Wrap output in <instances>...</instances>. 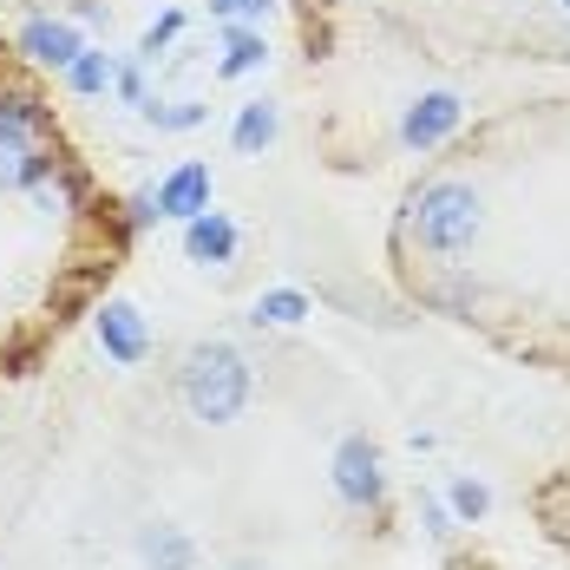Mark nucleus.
Masks as SVG:
<instances>
[{
	"label": "nucleus",
	"instance_id": "obj_4",
	"mask_svg": "<svg viewBox=\"0 0 570 570\" xmlns=\"http://www.w3.org/2000/svg\"><path fill=\"white\" fill-rule=\"evenodd\" d=\"M335 492H342L354 512H374L381 499H387V472H381V453L354 433L335 446Z\"/></svg>",
	"mask_w": 570,
	"mask_h": 570
},
{
	"label": "nucleus",
	"instance_id": "obj_8",
	"mask_svg": "<svg viewBox=\"0 0 570 570\" xmlns=\"http://www.w3.org/2000/svg\"><path fill=\"white\" fill-rule=\"evenodd\" d=\"M453 125H459V99H453V92H426V99H413V106H406V118H400V138H406L413 151H433Z\"/></svg>",
	"mask_w": 570,
	"mask_h": 570
},
{
	"label": "nucleus",
	"instance_id": "obj_11",
	"mask_svg": "<svg viewBox=\"0 0 570 570\" xmlns=\"http://www.w3.org/2000/svg\"><path fill=\"white\" fill-rule=\"evenodd\" d=\"M184 249H190V263H229L236 256V224L217 217V210H204V217L184 224Z\"/></svg>",
	"mask_w": 570,
	"mask_h": 570
},
{
	"label": "nucleus",
	"instance_id": "obj_12",
	"mask_svg": "<svg viewBox=\"0 0 570 570\" xmlns=\"http://www.w3.org/2000/svg\"><path fill=\"white\" fill-rule=\"evenodd\" d=\"M276 125H283V112H276L269 99H249V106L236 112V125H229V145H236L243 158H263V151L276 145Z\"/></svg>",
	"mask_w": 570,
	"mask_h": 570
},
{
	"label": "nucleus",
	"instance_id": "obj_10",
	"mask_svg": "<svg viewBox=\"0 0 570 570\" xmlns=\"http://www.w3.org/2000/svg\"><path fill=\"white\" fill-rule=\"evenodd\" d=\"M138 551L151 570H197V544L184 538V524H165V518L138 531Z\"/></svg>",
	"mask_w": 570,
	"mask_h": 570
},
{
	"label": "nucleus",
	"instance_id": "obj_7",
	"mask_svg": "<svg viewBox=\"0 0 570 570\" xmlns=\"http://www.w3.org/2000/svg\"><path fill=\"white\" fill-rule=\"evenodd\" d=\"M20 190L33 197V210H40V217H72V204L86 197V177L72 171V165H59V158H40L33 177H27Z\"/></svg>",
	"mask_w": 570,
	"mask_h": 570
},
{
	"label": "nucleus",
	"instance_id": "obj_17",
	"mask_svg": "<svg viewBox=\"0 0 570 570\" xmlns=\"http://www.w3.org/2000/svg\"><path fill=\"white\" fill-rule=\"evenodd\" d=\"M177 33H184V13H165V20H151V27H145V40H138V66H158V59L171 53Z\"/></svg>",
	"mask_w": 570,
	"mask_h": 570
},
{
	"label": "nucleus",
	"instance_id": "obj_6",
	"mask_svg": "<svg viewBox=\"0 0 570 570\" xmlns=\"http://www.w3.org/2000/svg\"><path fill=\"white\" fill-rule=\"evenodd\" d=\"M210 190H217V184H210V165H197V158H190V165H177L151 197H158V217L190 224V217H204V210H210Z\"/></svg>",
	"mask_w": 570,
	"mask_h": 570
},
{
	"label": "nucleus",
	"instance_id": "obj_3",
	"mask_svg": "<svg viewBox=\"0 0 570 570\" xmlns=\"http://www.w3.org/2000/svg\"><path fill=\"white\" fill-rule=\"evenodd\" d=\"M40 131L47 112L27 92H0V190H20L40 165Z\"/></svg>",
	"mask_w": 570,
	"mask_h": 570
},
{
	"label": "nucleus",
	"instance_id": "obj_22",
	"mask_svg": "<svg viewBox=\"0 0 570 570\" xmlns=\"http://www.w3.org/2000/svg\"><path fill=\"white\" fill-rule=\"evenodd\" d=\"M229 570H263V564H229Z\"/></svg>",
	"mask_w": 570,
	"mask_h": 570
},
{
	"label": "nucleus",
	"instance_id": "obj_20",
	"mask_svg": "<svg viewBox=\"0 0 570 570\" xmlns=\"http://www.w3.org/2000/svg\"><path fill=\"white\" fill-rule=\"evenodd\" d=\"M269 7L276 0H210V13H224V20H269Z\"/></svg>",
	"mask_w": 570,
	"mask_h": 570
},
{
	"label": "nucleus",
	"instance_id": "obj_15",
	"mask_svg": "<svg viewBox=\"0 0 570 570\" xmlns=\"http://www.w3.org/2000/svg\"><path fill=\"white\" fill-rule=\"evenodd\" d=\"M302 315H308V295H302V288H269V295H256V308H249L256 328H263V322H269V328H288V322H302Z\"/></svg>",
	"mask_w": 570,
	"mask_h": 570
},
{
	"label": "nucleus",
	"instance_id": "obj_18",
	"mask_svg": "<svg viewBox=\"0 0 570 570\" xmlns=\"http://www.w3.org/2000/svg\"><path fill=\"white\" fill-rule=\"evenodd\" d=\"M453 512L465 518V524H472V518H485V512H492V492H485L479 479H459V485H453Z\"/></svg>",
	"mask_w": 570,
	"mask_h": 570
},
{
	"label": "nucleus",
	"instance_id": "obj_5",
	"mask_svg": "<svg viewBox=\"0 0 570 570\" xmlns=\"http://www.w3.org/2000/svg\"><path fill=\"white\" fill-rule=\"evenodd\" d=\"M92 328H99L106 361H118V367H138V361L151 354V328H145V315H138L131 302H106V308L92 315Z\"/></svg>",
	"mask_w": 570,
	"mask_h": 570
},
{
	"label": "nucleus",
	"instance_id": "obj_19",
	"mask_svg": "<svg viewBox=\"0 0 570 570\" xmlns=\"http://www.w3.org/2000/svg\"><path fill=\"white\" fill-rule=\"evenodd\" d=\"M112 92L125 99V106H145V99H151V92H145V66H138V59H131V66H118Z\"/></svg>",
	"mask_w": 570,
	"mask_h": 570
},
{
	"label": "nucleus",
	"instance_id": "obj_21",
	"mask_svg": "<svg viewBox=\"0 0 570 570\" xmlns=\"http://www.w3.org/2000/svg\"><path fill=\"white\" fill-rule=\"evenodd\" d=\"M420 518H426V531H433V538H446V531H453V512H446L440 499H426V505H420Z\"/></svg>",
	"mask_w": 570,
	"mask_h": 570
},
{
	"label": "nucleus",
	"instance_id": "obj_1",
	"mask_svg": "<svg viewBox=\"0 0 570 570\" xmlns=\"http://www.w3.org/2000/svg\"><path fill=\"white\" fill-rule=\"evenodd\" d=\"M177 387H184V406H190L204 426H229V420L243 413V400H249V361L229 342H197L184 354Z\"/></svg>",
	"mask_w": 570,
	"mask_h": 570
},
{
	"label": "nucleus",
	"instance_id": "obj_9",
	"mask_svg": "<svg viewBox=\"0 0 570 570\" xmlns=\"http://www.w3.org/2000/svg\"><path fill=\"white\" fill-rule=\"evenodd\" d=\"M79 47H86V40H79L66 20H27V27H20V53L33 59V66H59V72H66V66L79 59Z\"/></svg>",
	"mask_w": 570,
	"mask_h": 570
},
{
	"label": "nucleus",
	"instance_id": "obj_23",
	"mask_svg": "<svg viewBox=\"0 0 570 570\" xmlns=\"http://www.w3.org/2000/svg\"><path fill=\"white\" fill-rule=\"evenodd\" d=\"M564 7H570V0H564Z\"/></svg>",
	"mask_w": 570,
	"mask_h": 570
},
{
	"label": "nucleus",
	"instance_id": "obj_13",
	"mask_svg": "<svg viewBox=\"0 0 570 570\" xmlns=\"http://www.w3.org/2000/svg\"><path fill=\"white\" fill-rule=\"evenodd\" d=\"M112 79H118V59L99 53V47H79V59L66 66V86H72L79 99H106V92H112Z\"/></svg>",
	"mask_w": 570,
	"mask_h": 570
},
{
	"label": "nucleus",
	"instance_id": "obj_14",
	"mask_svg": "<svg viewBox=\"0 0 570 570\" xmlns=\"http://www.w3.org/2000/svg\"><path fill=\"white\" fill-rule=\"evenodd\" d=\"M263 59H269L263 33H256V27H236V20H229V27H224V66H217V72H224V79H243V72H256Z\"/></svg>",
	"mask_w": 570,
	"mask_h": 570
},
{
	"label": "nucleus",
	"instance_id": "obj_16",
	"mask_svg": "<svg viewBox=\"0 0 570 570\" xmlns=\"http://www.w3.org/2000/svg\"><path fill=\"white\" fill-rule=\"evenodd\" d=\"M138 112L151 118L158 131H197V125H204V106H197V99H145Z\"/></svg>",
	"mask_w": 570,
	"mask_h": 570
},
{
	"label": "nucleus",
	"instance_id": "obj_2",
	"mask_svg": "<svg viewBox=\"0 0 570 570\" xmlns=\"http://www.w3.org/2000/svg\"><path fill=\"white\" fill-rule=\"evenodd\" d=\"M406 224H413V236H420L426 249L453 256V249H465V243L485 229V217H479V197H472V184L440 177V184H426V190L406 204Z\"/></svg>",
	"mask_w": 570,
	"mask_h": 570
}]
</instances>
